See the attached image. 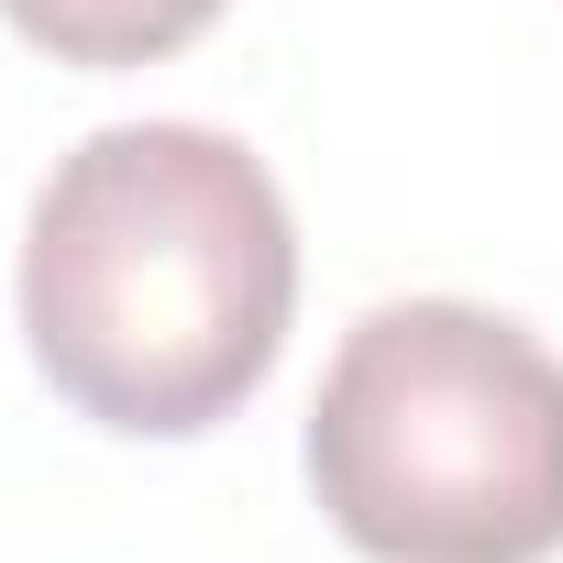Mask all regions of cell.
<instances>
[{"label":"cell","instance_id":"obj_1","mask_svg":"<svg viewBox=\"0 0 563 563\" xmlns=\"http://www.w3.org/2000/svg\"><path fill=\"white\" fill-rule=\"evenodd\" d=\"M299 310V221L265 155L210 122H111L34 188L23 343L45 387L133 442L232 420Z\"/></svg>","mask_w":563,"mask_h":563},{"label":"cell","instance_id":"obj_2","mask_svg":"<svg viewBox=\"0 0 563 563\" xmlns=\"http://www.w3.org/2000/svg\"><path fill=\"white\" fill-rule=\"evenodd\" d=\"M310 497L365 563L563 552V365L475 299H387L310 398Z\"/></svg>","mask_w":563,"mask_h":563},{"label":"cell","instance_id":"obj_3","mask_svg":"<svg viewBox=\"0 0 563 563\" xmlns=\"http://www.w3.org/2000/svg\"><path fill=\"white\" fill-rule=\"evenodd\" d=\"M232 0H0V23L23 45H45L56 67H155L177 45H199Z\"/></svg>","mask_w":563,"mask_h":563}]
</instances>
